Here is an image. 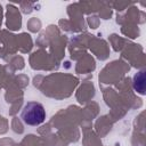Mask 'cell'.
Instances as JSON below:
<instances>
[{
  "label": "cell",
  "mask_w": 146,
  "mask_h": 146,
  "mask_svg": "<svg viewBox=\"0 0 146 146\" xmlns=\"http://www.w3.org/2000/svg\"><path fill=\"white\" fill-rule=\"evenodd\" d=\"M22 121L31 127H36L41 124L46 119V111L42 104L38 102H30L25 104L21 112Z\"/></svg>",
  "instance_id": "1"
},
{
  "label": "cell",
  "mask_w": 146,
  "mask_h": 146,
  "mask_svg": "<svg viewBox=\"0 0 146 146\" xmlns=\"http://www.w3.org/2000/svg\"><path fill=\"white\" fill-rule=\"evenodd\" d=\"M133 88L139 94H141V95L145 94V72L144 71H139L138 73L135 74V76H133Z\"/></svg>",
  "instance_id": "2"
}]
</instances>
